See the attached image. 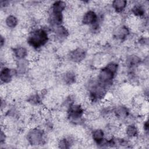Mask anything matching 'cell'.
<instances>
[{
	"instance_id": "cell-1",
	"label": "cell",
	"mask_w": 149,
	"mask_h": 149,
	"mask_svg": "<svg viewBox=\"0 0 149 149\" xmlns=\"http://www.w3.org/2000/svg\"><path fill=\"white\" fill-rule=\"evenodd\" d=\"M48 40L47 31L42 29L34 30L28 37L27 42L34 48H38L44 45Z\"/></svg>"
},
{
	"instance_id": "cell-12",
	"label": "cell",
	"mask_w": 149,
	"mask_h": 149,
	"mask_svg": "<svg viewBox=\"0 0 149 149\" xmlns=\"http://www.w3.org/2000/svg\"><path fill=\"white\" fill-rule=\"evenodd\" d=\"M112 5L117 13H120L126 8L127 1L125 0H115L112 2Z\"/></svg>"
},
{
	"instance_id": "cell-15",
	"label": "cell",
	"mask_w": 149,
	"mask_h": 149,
	"mask_svg": "<svg viewBox=\"0 0 149 149\" xmlns=\"http://www.w3.org/2000/svg\"><path fill=\"white\" fill-rule=\"evenodd\" d=\"M66 7V3L65 2L61 1H56L51 6V12L54 13H62V12L65 10Z\"/></svg>"
},
{
	"instance_id": "cell-8",
	"label": "cell",
	"mask_w": 149,
	"mask_h": 149,
	"mask_svg": "<svg viewBox=\"0 0 149 149\" xmlns=\"http://www.w3.org/2000/svg\"><path fill=\"white\" fill-rule=\"evenodd\" d=\"M114 114L118 119H125L129 115V110L125 105H119L115 108Z\"/></svg>"
},
{
	"instance_id": "cell-7",
	"label": "cell",
	"mask_w": 149,
	"mask_h": 149,
	"mask_svg": "<svg viewBox=\"0 0 149 149\" xmlns=\"http://www.w3.org/2000/svg\"><path fill=\"white\" fill-rule=\"evenodd\" d=\"M130 30L129 28L125 26H119L114 31V36L118 40H123L126 38L129 34Z\"/></svg>"
},
{
	"instance_id": "cell-13",
	"label": "cell",
	"mask_w": 149,
	"mask_h": 149,
	"mask_svg": "<svg viewBox=\"0 0 149 149\" xmlns=\"http://www.w3.org/2000/svg\"><path fill=\"white\" fill-rule=\"evenodd\" d=\"M131 10L133 13L132 15L139 18L143 17L145 14L144 7L140 4L134 5L131 8Z\"/></svg>"
},
{
	"instance_id": "cell-3",
	"label": "cell",
	"mask_w": 149,
	"mask_h": 149,
	"mask_svg": "<svg viewBox=\"0 0 149 149\" xmlns=\"http://www.w3.org/2000/svg\"><path fill=\"white\" fill-rule=\"evenodd\" d=\"M114 76L115 74L104 68L102 69L98 73V79L99 80V83L107 87V86L111 84Z\"/></svg>"
},
{
	"instance_id": "cell-6",
	"label": "cell",
	"mask_w": 149,
	"mask_h": 149,
	"mask_svg": "<svg viewBox=\"0 0 149 149\" xmlns=\"http://www.w3.org/2000/svg\"><path fill=\"white\" fill-rule=\"evenodd\" d=\"M14 69H11L7 67H4L1 70L0 79L1 82L3 84H7L11 82L12 77L14 75Z\"/></svg>"
},
{
	"instance_id": "cell-16",
	"label": "cell",
	"mask_w": 149,
	"mask_h": 149,
	"mask_svg": "<svg viewBox=\"0 0 149 149\" xmlns=\"http://www.w3.org/2000/svg\"><path fill=\"white\" fill-rule=\"evenodd\" d=\"M5 23L8 28L14 29L17 26L18 24V20L15 16L10 15L6 17Z\"/></svg>"
},
{
	"instance_id": "cell-2",
	"label": "cell",
	"mask_w": 149,
	"mask_h": 149,
	"mask_svg": "<svg viewBox=\"0 0 149 149\" xmlns=\"http://www.w3.org/2000/svg\"><path fill=\"white\" fill-rule=\"evenodd\" d=\"M44 132L36 127L31 129L27 133V139L31 145H40L44 143Z\"/></svg>"
},
{
	"instance_id": "cell-11",
	"label": "cell",
	"mask_w": 149,
	"mask_h": 149,
	"mask_svg": "<svg viewBox=\"0 0 149 149\" xmlns=\"http://www.w3.org/2000/svg\"><path fill=\"white\" fill-rule=\"evenodd\" d=\"M62 80L63 82L69 85H72L76 81V76L74 72L70 70L62 74Z\"/></svg>"
},
{
	"instance_id": "cell-5",
	"label": "cell",
	"mask_w": 149,
	"mask_h": 149,
	"mask_svg": "<svg viewBox=\"0 0 149 149\" xmlns=\"http://www.w3.org/2000/svg\"><path fill=\"white\" fill-rule=\"evenodd\" d=\"M81 22L86 26L93 25L98 22L97 15L91 10L86 11L81 17Z\"/></svg>"
},
{
	"instance_id": "cell-17",
	"label": "cell",
	"mask_w": 149,
	"mask_h": 149,
	"mask_svg": "<svg viewBox=\"0 0 149 149\" xmlns=\"http://www.w3.org/2000/svg\"><path fill=\"white\" fill-rule=\"evenodd\" d=\"M105 68L115 74L118 70V65L114 62H111L107 63Z\"/></svg>"
},
{
	"instance_id": "cell-10",
	"label": "cell",
	"mask_w": 149,
	"mask_h": 149,
	"mask_svg": "<svg viewBox=\"0 0 149 149\" xmlns=\"http://www.w3.org/2000/svg\"><path fill=\"white\" fill-rule=\"evenodd\" d=\"M91 138L94 141L98 144L105 138V132L101 128L94 129L91 133Z\"/></svg>"
},
{
	"instance_id": "cell-9",
	"label": "cell",
	"mask_w": 149,
	"mask_h": 149,
	"mask_svg": "<svg viewBox=\"0 0 149 149\" xmlns=\"http://www.w3.org/2000/svg\"><path fill=\"white\" fill-rule=\"evenodd\" d=\"M14 56L18 59H24L28 54V51L23 46H18L14 48L13 49Z\"/></svg>"
},
{
	"instance_id": "cell-4",
	"label": "cell",
	"mask_w": 149,
	"mask_h": 149,
	"mask_svg": "<svg viewBox=\"0 0 149 149\" xmlns=\"http://www.w3.org/2000/svg\"><path fill=\"white\" fill-rule=\"evenodd\" d=\"M68 57L70 61L74 63H79L86 57V52L82 48H77L69 51Z\"/></svg>"
},
{
	"instance_id": "cell-14",
	"label": "cell",
	"mask_w": 149,
	"mask_h": 149,
	"mask_svg": "<svg viewBox=\"0 0 149 149\" xmlns=\"http://www.w3.org/2000/svg\"><path fill=\"white\" fill-rule=\"evenodd\" d=\"M125 133L129 138H134L138 135L139 130L136 125L130 124L125 127Z\"/></svg>"
}]
</instances>
